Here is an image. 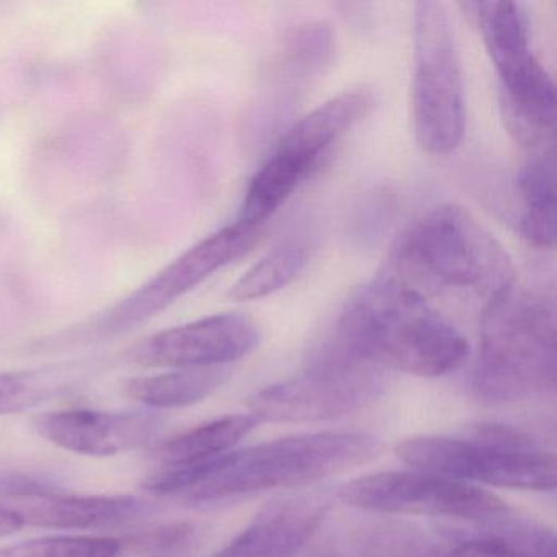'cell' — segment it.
<instances>
[{
	"instance_id": "cell-15",
	"label": "cell",
	"mask_w": 557,
	"mask_h": 557,
	"mask_svg": "<svg viewBox=\"0 0 557 557\" xmlns=\"http://www.w3.org/2000/svg\"><path fill=\"white\" fill-rule=\"evenodd\" d=\"M329 508L322 492L280 498L211 557H295L321 531Z\"/></svg>"
},
{
	"instance_id": "cell-8",
	"label": "cell",
	"mask_w": 557,
	"mask_h": 557,
	"mask_svg": "<svg viewBox=\"0 0 557 557\" xmlns=\"http://www.w3.org/2000/svg\"><path fill=\"white\" fill-rule=\"evenodd\" d=\"M413 133L430 154H449L465 135L461 60L448 8L423 0L416 5L412 83Z\"/></svg>"
},
{
	"instance_id": "cell-7",
	"label": "cell",
	"mask_w": 557,
	"mask_h": 557,
	"mask_svg": "<svg viewBox=\"0 0 557 557\" xmlns=\"http://www.w3.org/2000/svg\"><path fill=\"white\" fill-rule=\"evenodd\" d=\"M384 371L360 360L331 335L312 350L305 373L263 387L249 400L259 422L305 423L364 409L384 389Z\"/></svg>"
},
{
	"instance_id": "cell-10",
	"label": "cell",
	"mask_w": 557,
	"mask_h": 557,
	"mask_svg": "<svg viewBox=\"0 0 557 557\" xmlns=\"http://www.w3.org/2000/svg\"><path fill=\"white\" fill-rule=\"evenodd\" d=\"M345 505L374 515H420L478 521L508 510L507 504L478 485L432 472H376L345 482L337 491Z\"/></svg>"
},
{
	"instance_id": "cell-20",
	"label": "cell",
	"mask_w": 557,
	"mask_h": 557,
	"mask_svg": "<svg viewBox=\"0 0 557 557\" xmlns=\"http://www.w3.org/2000/svg\"><path fill=\"white\" fill-rule=\"evenodd\" d=\"M252 413H231L152 446V456L169 468L198 465L234 449L256 426Z\"/></svg>"
},
{
	"instance_id": "cell-22",
	"label": "cell",
	"mask_w": 557,
	"mask_h": 557,
	"mask_svg": "<svg viewBox=\"0 0 557 557\" xmlns=\"http://www.w3.org/2000/svg\"><path fill=\"white\" fill-rule=\"evenodd\" d=\"M77 373L73 368H40V370L0 373V416L35 409L61 394L74 389Z\"/></svg>"
},
{
	"instance_id": "cell-3",
	"label": "cell",
	"mask_w": 557,
	"mask_h": 557,
	"mask_svg": "<svg viewBox=\"0 0 557 557\" xmlns=\"http://www.w3.org/2000/svg\"><path fill=\"white\" fill-rule=\"evenodd\" d=\"M334 334L360 360L412 376H445L469 355L468 338L446 315L383 273L348 302Z\"/></svg>"
},
{
	"instance_id": "cell-19",
	"label": "cell",
	"mask_w": 557,
	"mask_h": 557,
	"mask_svg": "<svg viewBox=\"0 0 557 557\" xmlns=\"http://www.w3.org/2000/svg\"><path fill=\"white\" fill-rule=\"evenodd\" d=\"M521 198L520 231L533 246L553 249L556 244V152H531L518 172Z\"/></svg>"
},
{
	"instance_id": "cell-17",
	"label": "cell",
	"mask_w": 557,
	"mask_h": 557,
	"mask_svg": "<svg viewBox=\"0 0 557 557\" xmlns=\"http://www.w3.org/2000/svg\"><path fill=\"white\" fill-rule=\"evenodd\" d=\"M440 530L451 541V557H557L554 531L508 508L478 521H455Z\"/></svg>"
},
{
	"instance_id": "cell-16",
	"label": "cell",
	"mask_w": 557,
	"mask_h": 557,
	"mask_svg": "<svg viewBox=\"0 0 557 557\" xmlns=\"http://www.w3.org/2000/svg\"><path fill=\"white\" fill-rule=\"evenodd\" d=\"M314 557H451V543L438 527L429 530L383 515L332 524Z\"/></svg>"
},
{
	"instance_id": "cell-5",
	"label": "cell",
	"mask_w": 557,
	"mask_h": 557,
	"mask_svg": "<svg viewBox=\"0 0 557 557\" xmlns=\"http://www.w3.org/2000/svg\"><path fill=\"white\" fill-rule=\"evenodd\" d=\"M417 471L445 475L466 484L515 491L556 488L557 462L534 436L505 423H481L469 436H412L396 448Z\"/></svg>"
},
{
	"instance_id": "cell-9",
	"label": "cell",
	"mask_w": 557,
	"mask_h": 557,
	"mask_svg": "<svg viewBox=\"0 0 557 557\" xmlns=\"http://www.w3.org/2000/svg\"><path fill=\"white\" fill-rule=\"evenodd\" d=\"M373 107V96L358 89L341 94L296 122L257 171L244 195L239 220L262 226L321 164L329 149Z\"/></svg>"
},
{
	"instance_id": "cell-24",
	"label": "cell",
	"mask_w": 557,
	"mask_h": 557,
	"mask_svg": "<svg viewBox=\"0 0 557 557\" xmlns=\"http://www.w3.org/2000/svg\"><path fill=\"white\" fill-rule=\"evenodd\" d=\"M136 537L54 534L0 547V557H125Z\"/></svg>"
},
{
	"instance_id": "cell-14",
	"label": "cell",
	"mask_w": 557,
	"mask_h": 557,
	"mask_svg": "<svg viewBox=\"0 0 557 557\" xmlns=\"http://www.w3.org/2000/svg\"><path fill=\"white\" fill-rule=\"evenodd\" d=\"M35 432L58 448L90 458H110L151 446L164 419L149 410L66 409L38 413Z\"/></svg>"
},
{
	"instance_id": "cell-13",
	"label": "cell",
	"mask_w": 557,
	"mask_h": 557,
	"mask_svg": "<svg viewBox=\"0 0 557 557\" xmlns=\"http://www.w3.org/2000/svg\"><path fill=\"white\" fill-rule=\"evenodd\" d=\"M5 498L4 505L17 511L24 524L48 530H116L148 520L158 511L152 502L136 495L70 494L35 479H28Z\"/></svg>"
},
{
	"instance_id": "cell-21",
	"label": "cell",
	"mask_w": 557,
	"mask_h": 557,
	"mask_svg": "<svg viewBox=\"0 0 557 557\" xmlns=\"http://www.w3.org/2000/svg\"><path fill=\"white\" fill-rule=\"evenodd\" d=\"M334 53V35L327 25L321 22L299 25L283 41L273 73L283 84L302 86L324 73Z\"/></svg>"
},
{
	"instance_id": "cell-11",
	"label": "cell",
	"mask_w": 557,
	"mask_h": 557,
	"mask_svg": "<svg viewBox=\"0 0 557 557\" xmlns=\"http://www.w3.org/2000/svg\"><path fill=\"white\" fill-rule=\"evenodd\" d=\"M260 230L233 223L205 237L145 285L129 293L122 301L107 309L96 319V335H112L129 331L174 305L182 296L197 288L213 273L249 252L259 239Z\"/></svg>"
},
{
	"instance_id": "cell-2",
	"label": "cell",
	"mask_w": 557,
	"mask_h": 557,
	"mask_svg": "<svg viewBox=\"0 0 557 557\" xmlns=\"http://www.w3.org/2000/svg\"><path fill=\"white\" fill-rule=\"evenodd\" d=\"M381 273L429 302L453 299L481 311L515 283L507 250L456 205L435 208L407 227Z\"/></svg>"
},
{
	"instance_id": "cell-4",
	"label": "cell",
	"mask_w": 557,
	"mask_h": 557,
	"mask_svg": "<svg viewBox=\"0 0 557 557\" xmlns=\"http://www.w3.org/2000/svg\"><path fill=\"white\" fill-rule=\"evenodd\" d=\"M556 386V306L513 283L482 311L472 393L482 403L511 404L547 396Z\"/></svg>"
},
{
	"instance_id": "cell-12",
	"label": "cell",
	"mask_w": 557,
	"mask_h": 557,
	"mask_svg": "<svg viewBox=\"0 0 557 557\" xmlns=\"http://www.w3.org/2000/svg\"><path fill=\"white\" fill-rule=\"evenodd\" d=\"M260 331L247 315H208L156 332L133 345L125 357L145 368L227 367L259 347Z\"/></svg>"
},
{
	"instance_id": "cell-23",
	"label": "cell",
	"mask_w": 557,
	"mask_h": 557,
	"mask_svg": "<svg viewBox=\"0 0 557 557\" xmlns=\"http://www.w3.org/2000/svg\"><path fill=\"white\" fill-rule=\"evenodd\" d=\"M308 262L309 250L302 244L276 247L234 283L230 298L234 301H252L273 295L298 278Z\"/></svg>"
},
{
	"instance_id": "cell-18",
	"label": "cell",
	"mask_w": 557,
	"mask_h": 557,
	"mask_svg": "<svg viewBox=\"0 0 557 557\" xmlns=\"http://www.w3.org/2000/svg\"><path fill=\"white\" fill-rule=\"evenodd\" d=\"M230 367L178 368L159 374L128 377L122 393L151 410L194 406L213 396L230 380Z\"/></svg>"
},
{
	"instance_id": "cell-6",
	"label": "cell",
	"mask_w": 557,
	"mask_h": 557,
	"mask_svg": "<svg viewBox=\"0 0 557 557\" xmlns=\"http://www.w3.org/2000/svg\"><path fill=\"white\" fill-rule=\"evenodd\" d=\"M462 8L475 18L494 63L505 128L531 152L554 148L556 87L531 50L523 5L492 0Z\"/></svg>"
},
{
	"instance_id": "cell-1",
	"label": "cell",
	"mask_w": 557,
	"mask_h": 557,
	"mask_svg": "<svg viewBox=\"0 0 557 557\" xmlns=\"http://www.w3.org/2000/svg\"><path fill=\"white\" fill-rule=\"evenodd\" d=\"M383 451V440L371 433H305L231 449L198 465L162 469L146 478L143 488L210 507L262 492L315 484L360 468Z\"/></svg>"
}]
</instances>
